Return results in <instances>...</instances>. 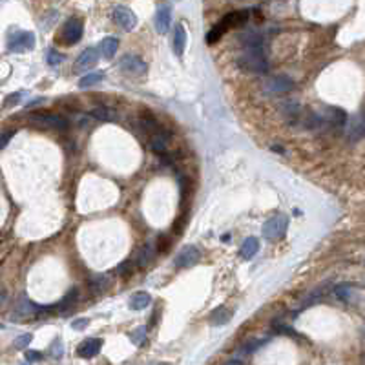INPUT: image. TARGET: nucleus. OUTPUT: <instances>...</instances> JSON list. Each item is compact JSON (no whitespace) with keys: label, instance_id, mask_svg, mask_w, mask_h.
<instances>
[{"label":"nucleus","instance_id":"obj_1","mask_svg":"<svg viewBox=\"0 0 365 365\" xmlns=\"http://www.w3.org/2000/svg\"><path fill=\"white\" fill-rule=\"evenodd\" d=\"M238 64H240L241 70L250 73H263L269 72V60L265 59L263 48H247L243 51L240 59H238Z\"/></svg>","mask_w":365,"mask_h":365},{"label":"nucleus","instance_id":"obj_2","mask_svg":"<svg viewBox=\"0 0 365 365\" xmlns=\"http://www.w3.org/2000/svg\"><path fill=\"white\" fill-rule=\"evenodd\" d=\"M35 40L37 38L31 31L15 30L8 37V50L11 53H26V51H31L35 48Z\"/></svg>","mask_w":365,"mask_h":365},{"label":"nucleus","instance_id":"obj_3","mask_svg":"<svg viewBox=\"0 0 365 365\" xmlns=\"http://www.w3.org/2000/svg\"><path fill=\"white\" fill-rule=\"evenodd\" d=\"M247 11H234V13H228L227 17H225V20H221L218 26H214V30L210 31L208 35H206V42L208 44H212V42H216L219 37H221L225 31H227V28H230V26H238V24H241V22H245L247 20Z\"/></svg>","mask_w":365,"mask_h":365},{"label":"nucleus","instance_id":"obj_4","mask_svg":"<svg viewBox=\"0 0 365 365\" xmlns=\"http://www.w3.org/2000/svg\"><path fill=\"white\" fill-rule=\"evenodd\" d=\"M287 227H289V218L287 216H274L272 219H269L263 225V235L270 241L280 240L287 232Z\"/></svg>","mask_w":365,"mask_h":365},{"label":"nucleus","instance_id":"obj_5","mask_svg":"<svg viewBox=\"0 0 365 365\" xmlns=\"http://www.w3.org/2000/svg\"><path fill=\"white\" fill-rule=\"evenodd\" d=\"M263 88L270 95H282V93H287L294 88V80L287 75H274L265 80Z\"/></svg>","mask_w":365,"mask_h":365},{"label":"nucleus","instance_id":"obj_6","mask_svg":"<svg viewBox=\"0 0 365 365\" xmlns=\"http://www.w3.org/2000/svg\"><path fill=\"white\" fill-rule=\"evenodd\" d=\"M119 68L132 77H143V75H146V72H148L146 62H143V60L139 59V57H135V55H124V57H121V60H119Z\"/></svg>","mask_w":365,"mask_h":365},{"label":"nucleus","instance_id":"obj_7","mask_svg":"<svg viewBox=\"0 0 365 365\" xmlns=\"http://www.w3.org/2000/svg\"><path fill=\"white\" fill-rule=\"evenodd\" d=\"M112 17H114L115 24L121 26L122 30L126 31L135 30V26H137V17H135V13L128 6H115Z\"/></svg>","mask_w":365,"mask_h":365},{"label":"nucleus","instance_id":"obj_8","mask_svg":"<svg viewBox=\"0 0 365 365\" xmlns=\"http://www.w3.org/2000/svg\"><path fill=\"white\" fill-rule=\"evenodd\" d=\"M82 33H84V26H82V20L80 18H68L66 24L62 28V40L66 42L68 46H73L77 42L82 38Z\"/></svg>","mask_w":365,"mask_h":365},{"label":"nucleus","instance_id":"obj_9","mask_svg":"<svg viewBox=\"0 0 365 365\" xmlns=\"http://www.w3.org/2000/svg\"><path fill=\"white\" fill-rule=\"evenodd\" d=\"M199 260H201L199 248L194 247V245H186V247L181 248V252L176 256V267L177 269H188V267L198 263Z\"/></svg>","mask_w":365,"mask_h":365},{"label":"nucleus","instance_id":"obj_10","mask_svg":"<svg viewBox=\"0 0 365 365\" xmlns=\"http://www.w3.org/2000/svg\"><path fill=\"white\" fill-rule=\"evenodd\" d=\"M321 124H331V126H341L347 121V114L340 108H332V106H325L319 110L318 114Z\"/></svg>","mask_w":365,"mask_h":365},{"label":"nucleus","instance_id":"obj_11","mask_svg":"<svg viewBox=\"0 0 365 365\" xmlns=\"http://www.w3.org/2000/svg\"><path fill=\"white\" fill-rule=\"evenodd\" d=\"M31 121L35 124L42 126V128H51V130H66L68 128V121L60 115H53V114H40V115H33Z\"/></svg>","mask_w":365,"mask_h":365},{"label":"nucleus","instance_id":"obj_12","mask_svg":"<svg viewBox=\"0 0 365 365\" xmlns=\"http://www.w3.org/2000/svg\"><path fill=\"white\" fill-rule=\"evenodd\" d=\"M99 62V50L97 48H88L79 55L75 62V72H88L95 64Z\"/></svg>","mask_w":365,"mask_h":365},{"label":"nucleus","instance_id":"obj_13","mask_svg":"<svg viewBox=\"0 0 365 365\" xmlns=\"http://www.w3.org/2000/svg\"><path fill=\"white\" fill-rule=\"evenodd\" d=\"M172 24V4H161L156 13V30L157 33H166Z\"/></svg>","mask_w":365,"mask_h":365},{"label":"nucleus","instance_id":"obj_14","mask_svg":"<svg viewBox=\"0 0 365 365\" xmlns=\"http://www.w3.org/2000/svg\"><path fill=\"white\" fill-rule=\"evenodd\" d=\"M101 349H102L101 338H88V340H84L82 343L79 345L77 354H79L80 358H93L101 353Z\"/></svg>","mask_w":365,"mask_h":365},{"label":"nucleus","instance_id":"obj_15","mask_svg":"<svg viewBox=\"0 0 365 365\" xmlns=\"http://www.w3.org/2000/svg\"><path fill=\"white\" fill-rule=\"evenodd\" d=\"M88 287L93 294H104L112 287V277L108 274H95L93 277H90Z\"/></svg>","mask_w":365,"mask_h":365},{"label":"nucleus","instance_id":"obj_16","mask_svg":"<svg viewBox=\"0 0 365 365\" xmlns=\"http://www.w3.org/2000/svg\"><path fill=\"white\" fill-rule=\"evenodd\" d=\"M186 50V30L183 24L176 26V33H174V53L177 57H183Z\"/></svg>","mask_w":365,"mask_h":365},{"label":"nucleus","instance_id":"obj_17","mask_svg":"<svg viewBox=\"0 0 365 365\" xmlns=\"http://www.w3.org/2000/svg\"><path fill=\"white\" fill-rule=\"evenodd\" d=\"M232 316H234V312H232L230 309H227V307H218V309L210 314V324L214 325V327L227 325L228 321L232 319Z\"/></svg>","mask_w":365,"mask_h":365},{"label":"nucleus","instance_id":"obj_18","mask_svg":"<svg viewBox=\"0 0 365 365\" xmlns=\"http://www.w3.org/2000/svg\"><path fill=\"white\" fill-rule=\"evenodd\" d=\"M168 141H170V135L164 134L163 130L157 132V134L152 135V141H150V148L156 154H164L166 152V146H168Z\"/></svg>","mask_w":365,"mask_h":365},{"label":"nucleus","instance_id":"obj_19","mask_svg":"<svg viewBox=\"0 0 365 365\" xmlns=\"http://www.w3.org/2000/svg\"><path fill=\"white\" fill-rule=\"evenodd\" d=\"M257 252H260V241H257V238H247V240L243 241V245H241L240 254L245 260H252Z\"/></svg>","mask_w":365,"mask_h":365},{"label":"nucleus","instance_id":"obj_20","mask_svg":"<svg viewBox=\"0 0 365 365\" xmlns=\"http://www.w3.org/2000/svg\"><path fill=\"white\" fill-rule=\"evenodd\" d=\"M150 302L152 298L148 292H135L130 298V302H128V305H130L132 311H143V309H146L150 305Z\"/></svg>","mask_w":365,"mask_h":365},{"label":"nucleus","instance_id":"obj_21","mask_svg":"<svg viewBox=\"0 0 365 365\" xmlns=\"http://www.w3.org/2000/svg\"><path fill=\"white\" fill-rule=\"evenodd\" d=\"M77 299H79V290L72 289L59 303H57V305H53V309H57V311H60V312H66L70 307H73V303H75Z\"/></svg>","mask_w":365,"mask_h":365},{"label":"nucleus","instance_id":"obj_22","mask_svg":"<svg viewBox=\"0 0 365 365\" xmlns=\"http://www.w3.org/2000/svg\"><path fill=\"white\" fill-rule=\"evenodd\" d=\"M117 48H119V40L115 37H106L104 40L101 42V51L106 59H112V57L117 53Z\"/></svg>","mask_w":365,"mask_h":365},{"label":"nucleus","instance_id":"obj_23","mask_svg":"<svg viewBox=\"0 0 365 365\" xmlns=\"http://www.w3.org/2000/svg\"><path fill=\"white\" fill-rule=\"evenodd\" d=\"M102 79H104V73L102 72L88 73V75H84L82 79L79 80V86L80 88H92V86H97L99 82H102Z\"/></svg>","mask_w":365,"mask_h":365},{"label":"nucleus","instance_id":"obj_24","mask_svg":"<svg viewBox=\"0 0 365 365\" xmlns=\"http://www.w3.org/2000/svg\"><path fill=\"white\" fill-rule=\"evenodd\" d=\"M152 257H154V247H152L150 243H146L143 248H141V250H139L137 265H139V267H146V265L152 261Z\"/></svg>","mask_w":365,"mask_h":365},{"label":"nucleus","instance_id":"obj_25","mask_svg":"<svg viewBox=\"0 0 365 365\" xmlns=\"http://www.w3.org/2000/svg\"><path fill=\"white\" fill-rule=\"evenodd\" d=\"M90 114H92L95 119H101V121H114V119H115L114 112H112L110 108H104V106H99V108L92 110Z\"/></svg>","mask_w":365,"mask_h":365},{"label":"nucleus","instance_id":"obj_26","mask_svg":"<svg viewBox=\"0 0 365 365\" xmlns=\"http://www.w3.org/2000/svg\"><path fill=\"white\" fill-rule=\"evenodd\" d=\"M269 340H248L247 343L243 345V347L240 349V354H250V353H254L256 349H260L263 343H267Z\"/></svg>","mask_w":365,"mask_h":365},{"label":"nucleus","instance_id":"obj_27","mask_svg":"<svg viewBox=\"0 0 365 365\" xmlns=\"http://www.w3.org/2000/svg\"><path fill=\"white\" fill-rule=\"evenodd\" d=\"M130 340H132V343L134 345H143L144 343V340H146V327H137L134 332L130 334Z\"/></svg>","mask_w":365,"mask_h":365},{"label":"nucleus","instance_id":"obj_28","mask_svg":"<svg viewBox=\"0 0 365 365\" xmlns=\"http://www.w3.org/2000/svg\"><path fill=\"white\" fill-rule=\"evenodd\" d=\"M46 60H48V64H50V66H57V64H60L64 60V55L59 53V51H55V50H48Z\"/></svg>","mask_w":365,"mask_h":365},{"label":"nucleus","instance_id":"obj_29","mask_svg":"<svg viewBox=\"0 0 365 365\" xmlns=\"http://www.w3.org/2000/svg\"><path fill=\"white\" fill-rule=\"evenodd\" d=\"M336 296L340 299H343V302H347L349 299V296H351V285L349 283H343V285H338L336 287Z\"/></svg>","mask_w":365,"mask_h":365},{"label":"nucleus","instance_id":"obj_30","mask_svg":"<svg viewBox=\"0 0 365 365\" xmlns=\"http://www.w3.org/2000/svg\"><path fill=\"white\" fill-rule=\"evenodd\" d=\"M50 354L53 358H60L64 354V345H62V341L57 338V340L51 343V347H50Z\"/></svg>","mask_w":365,"mask_h":365},{"label":"nucleus","instance_id":"obj_31","mask_svg":"<svg viewBox=\"0 0 365 365\" xmlns=\"http://www.w3.org/2000/svg\"><path fill=\"white\" fill-rule=\"evenodd\" d=\"M31 338H33V336H31V334H22V336H18L17 340H15V347H18V349H26V347H28V345H30Z\"/></svg>","mask_w":365,"mask_h":365},{"label":"nucleus","instance_id":"obj_32","mask_svg":"<svg viewBox=\"0 0 365 365\" xmlns=\"http://www.w3.org/2000/svg\"><path fill=\"white\" fill-rule=\"evenodd\" d=\"M20 97H22V93H11V95L4 101V108H11V106H15L18 101H20Z\"/></svg>","mask_w":365,"mask_h":365},{"label":"nucleus","instance_id":"obj_33","mask_svg":"<svg viewBox=\"0 0 365 365\" xmlns=\"http://www.w3.org/2000/svg\"><path fill=\"white\" fill-rule=\"evenodd\" d=\"M72 327L75 329V331H84V329L88 327V319H86V318L75 319V321L72 324Z\"/></svg>","mask_w":365,"mask_h":365},{"label":"nucleus","instance_id":"obj_34","mask_svg":"<svg viewBox=\"0 0 365 365\" xmlns=\"http://www.w3.org/2000/svg\"><path fill=\"white\" fill-rule=\"evenodd\" d=\"M130 270H132V263H130V261H124V263L119 265L117 272L121 274V276H128V274H130Z\"/></svg>","mask_w":365,"mask_h":365},{"label":"nucleus","instance_id":"obj_35","mask_svg":"<svg viewBox=\"0 0 365 365\" xmlns=\"http://www.w3.org/2000/svg\"><path fill=\"white\" fill-rule=\"evenodd\" d=\"M274 327H276V331H277V332H285V334H290V336H292V338H296V336H298V332L292 331V329L287 327V325H274Z\"/></svg>","mask_w":365,"mask_h":365},{"label":"nucleus","instance_id":"obj_36","mask_svg":"<svg viewBox=\"0 0 365 365\" xmlns=\"http://www.w3.org/2000/svg\"><path fill=\"white\" fill-rule=\"evenodd\" d=\"M26 360L28 361H38V360H42V354L38 353V351H28V353H26Z\"/></svg>","mask_w":365,"mask_h":365},{"label":"nucleus","instance_id":"obj_37","mask_svg":"<svg viewBox=\"0 0 365 365\" xmlns=\"http://www.w3.org/2000/svg\"><path fill=\"white\" fill-rule=\"evenodd\" d=\"M13 137V132H8V134H4L2 137H0V148H4L6 144L9 143V139Z\"/></svg>","mask_w":365,"mask_h":365},{"label":"nucleus","instance_id":"obj_38","mask_svg":"<svg viewBox=\"0 0 365 365\" xmlns=\"http://www.w3.org/2000/svg\"><path fill=\"white\" fill-rule=\"evenodd\" d=\"M227 365H243V363H241V361L240 360H230V361H228V363Z\"/></svg>","mask_w":365,"mask_h":365},{"label":"nucleus","instance_id":"obj_39","mask_svg":"<svg viewBox=\"0 0 365 365\" xmlns=\"http://www.w3.org/2000/svg\"><path fill=\"white\" fill-rule=\"evenodd\" d=\"M157 365H168V363H157Z\"/></svg>","mask_w":365,"mask_h":365}]
</instances>
